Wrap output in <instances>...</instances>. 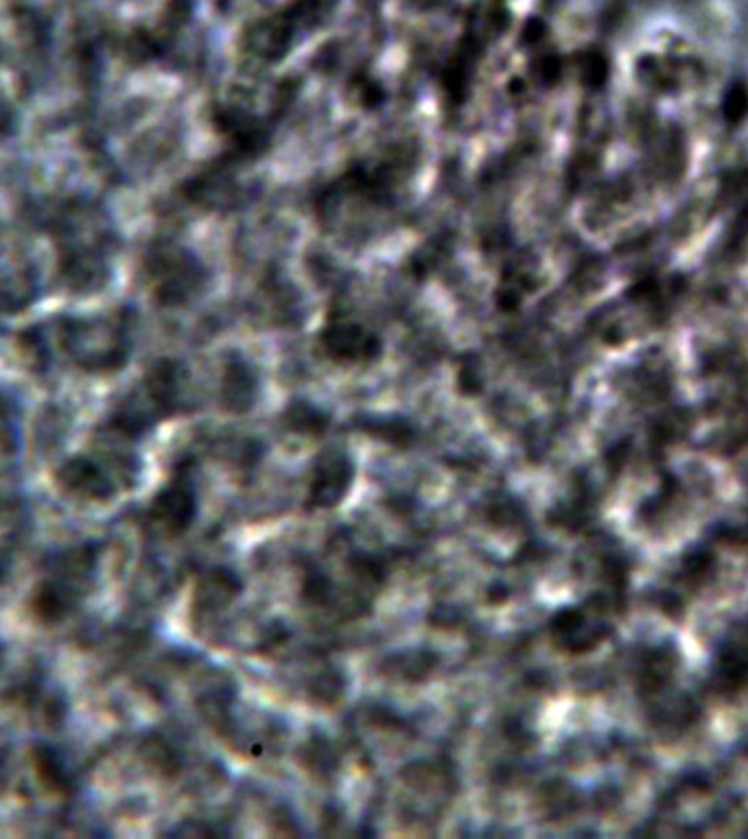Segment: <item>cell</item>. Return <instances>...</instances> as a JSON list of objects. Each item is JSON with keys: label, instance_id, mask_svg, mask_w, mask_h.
<instances>
[{"label": "cell", "instance_id": "obj_1", "mask_svg": "<svg viewBox=\"0 0 748 839\" xmlns=\"http://www.w3.org/2000/svg\"><path fill=\"white\" fill-rule=\"evenodd\" d=\"M325 342L331 353L338 357H364L375 351L377 340L362 326L355 323H338L327 330Z\"/></svg>", "mask_w": 748, "mask_h": 839}]
</instances>
